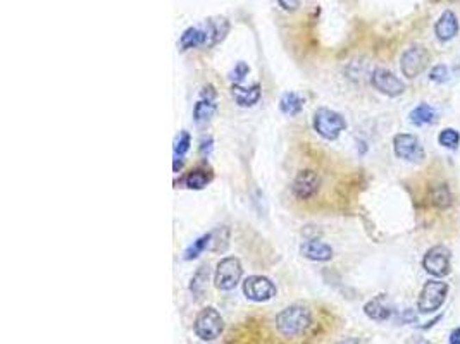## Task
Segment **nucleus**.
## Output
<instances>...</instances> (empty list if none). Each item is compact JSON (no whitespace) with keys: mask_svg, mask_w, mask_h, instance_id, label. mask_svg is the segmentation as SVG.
<instances>
[{"mask_svg":"<svg viewBox=\"0 0 460 344\" xmlns=\"http://www.w3.org/2000/svg\"><path fill=\"white\" fill-rule=\"evenodd\" d=\"M312 323L311 310L303 305H292L278 313L276 330L286 339H295L305 332Z\"/></svg>","mask_w":460,"mask_h":344,"instance_id":"f257e3e1","label":"nucleus"},{"mask_svg":"<svg viewBox=\"0 0 460 344\" xmlns=\"http://www.w3.org/2000/svg\"><path fill=\"white\" fill-rule=\"evenodd\" d=\"M455 203V193L450 183L445 178L428 179V186L424 189V205L433 212H448Z\"/></svg>","mask_w":460,"mask_h":344,"instance_id":"f03ea898","label":"nucleus"},{"mask_svg":"<svg viewBox=\"0 0 460 344\" xmlns=\"http://www.w3.org/2000/svg\"><path fill=\"white\" fill-rule=\"evenodd\" d=\"M429 62H431V53H429V50L424 45L416 43V45H411L402 53L400 69H402V75L407 79H414L428 69Z\"/></svg>","mask_w":460,"mask_h":344,"instance_id":"7ed1b4c3","label":"nucleus"},{"mask_svg":"<svg viewBox=\"0 0 460 344\" xmlns=\"http://www.w3.org/2000/svg\"><path fill=\"white\" fill-rule=\"evenodd\" d=\"M448 295V284L439 279H429L424 282L418 300V310L421 313H435L445 303Z\"/></svg>","mask_w":460,"mask_h":344,"instance_id":"20e7f679","label":"nucleus"},{"mask_svg":"<svg viewBox=\"0 0 460 344\" xmlns=\"http://www.w3.org/2000/svg\"><path fill=\"white\" fill-rule=\"evenodd\" d=\"M314 129L318 131L319 136L333 142V140H336L345 131L346 121L342 114L335 112L331 109H326V107H321L314 114Z\"/></svg>","mask_w":460,"mask_h":344,"instance_id":"39448f33","label":"nucleus"},{"mask_svg":"<svg viewBox=\"0 0 460 344\" xmlns=\"http://www.w3.org/2000/svg\"><path fill=\"white\" fill-rule=\"evenodd\" d=\"M422 269L429 274V276L442 279V277L448 276L452 270V252L448 246L445 245H435L426 252L422 256Z\"/></svg>","mask_w":460,"mask_h":344,"instance_id":"423d86ee","label":"nucleus"},{"mask_svg":"<svg viewBox=\"0 0 460 344\" xmlns=\"http://www.w3.org/2000/svg\"><path fill=\"white\" fill-rule=\"evenodd\" d=\"M193 329H195V334L200 339L214 341L216 337L221 336L222 329H225V320L214 306H207V308L199 312Z\"/></svg>","mask_w":460,"mask_h":344,"instance_id":"0eeeda50","label":"nucleus"},{"mask_svg":"<svg viewBox=\"0 0 460 344\" xmlns=\"http://www.w3.org/2000/svg\"><path fill=\"white\" fill-rule=\"evenodd\" d=\"M393 152H395L398 159L411 163H421L426 159V152L421 140L414 135H409V133L395 135V138H393Z\"/></svg>","mask_w":460,"mask_h":344,"instance_id":"6e6552de","label":"nucleus"},{"mask_svg":"<svg viewBox=\"0 0 460 344\" xmlns=\"http://www.w3.org/2000/svg\"><path fill=\"white\" fill-rule=\"evenodd\" d=\"M242 274L243 269L240 260L236 256H226L218 263V269H216V288L221 289V291H231L238 286Z\"/></svg>","mask_w":460,"mask_h":344,"instance_id":"1a4fd4ad","label":"nucleus"},{"mask_svg":"<svg viewBox=\"0 0 460 344\" xmlns=\"http://www.w3.org/2000/svg\"><path fill=\"white\" fill-rule=\"evenodd\" d=\"M243 293L252 302L264 303L276 296V286L264 276H250L243 282Z\"/></svg>","mask_w":460,"mask_h":344,"instance_id":"9d476101","label":"nucleus"},{"mask_svg":"<svg viewBox=\"0 0 460 344\" xmlns=\"http://www.w3.org/2000/svg\"><path fill=\"white\" fill-rule=\"evenodd\" d=\"M319 188H321V176L316 170H302L293 179L292 191L295 198L298 200H311L318 195Z\"/></svg>","mask_w":460,"mask_h":344,"instance_id":"9b49d317","label":"nucleus"},{"mask_svg":"<svg viewBox=\"0 0 460 344\" xmlns=\"http://www.w3.org/2000/svg\"><path fill=\"white\" fill-rule=\"evenodd\" d=\"M371 85L386 96H400L405 92V85H403L402 79L393 75L392 71L383 68L372 71Z\"/></svg>","mask_w":460,"mask_h":344,"instance_id":"f8f14e48","label":"nucleus"},{"mask_svg":"<svg viewBox=\"0 0 460 344\" xmlns=\"http://www.w3.org/2000/svg\"><path fill=\"white\" fill-rule=\"evenodd\" d=\"M460 31V21L459 16L452 11V9H445L438 21L435 23V35L442 43L452 42Z\"/></svg>","mask_w":460,"mask_h":344,"instance_id":"ddd939ff","label":"nucleus"},{"mask_svg":"<svg viewBox=\"0 0 460 344\" xmlns=\"http://www.w3.org/2000/svg\"><path fill=\"white\" fill-rule=\"evenodd\" d=\"M300 253H302L305 259L314 260V262H328L333 259V248L329 245L322 241H305L300 246Z\"/></svg>","mask_w":460,"mask_h":344,"instance_id":"4468645a","label":"nucleus"},{"mask_svg":"<svg viewBox=\"0 0 460 344\" xmlns=\"http://www.w3.org/2000/svg\"><path fill=\"white\" fill-rule=\"evenodd\" d=\"M364 313L371 320H376V322H386V320L392 319L393 310H392V306L386 303L385 296L381 295V296H376V298H372L371 302L366 303Z\"/></svg>","mask_w":460,"mask_h":344,"instance_id":"2eb2a0df","label":"nucleus"},{"mask_svg":"<svg viewBox=\"0 0 460 344\" xmlns=\"http://www.w3.org/2000/svg\"><path fill=\"white\" fill-rule=\"evenodd\" d=\"M231 95L236 100V103L242 107H252L261 100V86L252 85L248 88L240 85L231 86Z\"/></svg>","mask_w":460,"mask_h":344,"instance_id":"dca6fc26","label":"nucleus"},{"mask_svg":"<svg viewBox=\"0 0 460 344\" xmlns=\"http://www.w3.org/2000/svg\"><path fill=\"white\" fill-rule=\"evenodd\" d=\"M409 119L414 126H426L433 124L436 121V112L431 105L428 103H421V105L416 107L411 114H409Z\"/></svg>","mask_w":460,"mask_h":344,"instance_id":"f3484780","label":"nucleus"},{"mask_svg":"<svg viewBox=\"0 0 460 344\" xmlns=\"http://www.w3.org/2000/svg\"><path fill=\"white\" fill-rule=\"evenodd\" d=\"M216 112V103L214 100L202 98L195 103V109H193V119H195L196 124H207L212 119Z\"/></svg>","mask_w":460,"mask_h":344,"instance_id":"a211bd4d","label":"nucleus"},{"mask_svg":"<svg viewBox=\"0 0 460 344\" xmlns=\"http://www.w3.org/2000/svg\"><path fill=\"white\" fill-rule=\"evenodd\" d=\"M207 282H209V267H200L192 277V282H190V291L193 293L196 300L202 298L207 291Z\"/></svg>","mask_w":460,"mask_h":344,"instance_id":"6ab92c4d","label":"nucleus"},{"mask_svg":"<svg viewBox=\"0 0 460 344\" xmlns=\"http://www.w3.org/2000/svg\"><path fill=\"white\" fill-rule=\"evenodd\" d=\"M179 43H181L183 50L195 49V47L207 43V33L200 28H188L179 38Z\"/></svg>","mask_w":460,"mask_h":344,"instance_id":"aec40b11","label":"nucleus"},{"mask_svg":"<svg viewBox=\"0 0 460 344\" xmlns=\"http://www.w3.org/2000/svg\"><path fill=\"white\" fill-rule=\"evenodd\" d=\"M229 25L226 23V19H219V21H209L207 23V45H216V43L221 42L222 38L228 33Z\"/></svg>","mask_w":460,"mask_h":344,"instance_id":"412c9836","label":"nucleus"},{"mask_svg":"<svg viewBox=\"0 0 460 344\" xmlns=\"http://www.w3.org/2000/svg\"><path fill=\"white\" fill-rule=\"evenodd\" d=\"M229 245V229L228 227H218L214 233H211V239H209V250L211 252H226Z\"/></svg>","mask_w":460,"mask_h":344,"instance_id":"4be33fe9","label":"nucleus"},{"mask_svg":"<svg viewBox=\"0 0 460 344\" xmlns=\"http://www.w3.org/2000/svg\"><path fill=\"white\" fill-rule=\"evenodd\" d=\"M279 109L286 116H296L303 109V100L296 93H285L279 100Z\"/></svg>","mask_w":460,"mask_h":344,"instance_id":"5701e85b","label":"nucleus"},{"mask_svg":"<svg viewBox=\"0 0 460 344\" xmlns=\"http://www.w3.org/2000/svg\"><path fill=\"white\" fill-rule=\"evenodd\" d=\"M211 181V174H207V170L196 169L192 170L188 176H186L185 183L190 189H202L209 185Z\"/></svg>","mask_w":460,"mask_h":344,"instance_id":"b1692460","label":"nucleus"},{"mask_svg":"<svg viewBox=\"0 0 460 344\" xmlns=\"http://www.w3.org/2000/svg\"><path fill=\"white\" fill-rule=\"evenodd\" d=\"M438 143L443 146V148H448V150L459 148L460 133L453 128H445L443 131H439Z\"/></svg>","mask_w":460,"mask_h":344,"instance_id":"393cba45","label":"nucleus"},{"mask_svg":"<svg viewBox=\"0 0 460 344\" xmlns=\"http://www.w3.org/2000/svg\"><path fill=\"white\" fill-rule=\"evenodd\" d=\"M209 239H211V235H205V236H202V238L196 239V241H193V245L185 252V259L186 260L196 259V256H199L203 250L209 248Z\"/></svg>","mask_w":460,"mask_h":344,"instance_id":"a878e982","label":"nucleus"},{"mask_svg":"<svg viewBox=\"0 0 460 344\" xmlns=\"http://www.w3.org/2000/svg\"><path fill=\"white\" fill-rule=\"evenodd\" d=\"M429 79L433 83H438V85H443L445 81L450 79V69L446 68L445 64H438L429 71Z\"/></svg>","mask_w":460,"mask_h":344,"instance_id":"bb28decb","label":"nucleus"},{"mask_svg":"<svg viewBox=\"0 0 460 344\" xmlns=\"http://www.w3.org/2000/svg\"><path fill=\"white\" fill-rule=\"evenodd\" d=\"M190 150V135L186 131L179 133L178 140L175 143V155L176 159H181L186 152Z\"/></svg>","mask_w":460,"mask_h":344,"instance_id":"cd10ccee","label":"nucleus"},{"mask_svg":"<svg viewBox=\"0 0 460 344\" xmlns=\"http://www.w3.org/2000/svg\"><path fill=\"white\" fill-rule=\"evenodd\" d=\"M248 72H250L248 66H246L245 62H238V64L235 66V69L231 71V79L235 81V85H240V83L248 76Z\"/></svg>","mask_w":460,"mask_h":344,"instance_id":"c85d7f7f","label":"nucleus"},{"mask_svg":"<svg viewBox=\"0 0 460 344\" xmlns=\"http://www.w3.org/2000/svg\"><path fill=\"white\" fill-rule=\"evenodd\" d=\"M278 4L281 5V8L285 9V11L292 12V11H295L296 8H298L300 0H278Z\"/></svg>","mask_w":460,"mask_h":344,"instance_id":"c756f323","label":"nucleus"},{"mask_svg":"<svg viewBox=\"0 0 460 344\" xmlns=\"http://www.w3.org/2000/svg\"><path fill=\"white\" fill-rule=\"evenodd\" d=\"M211 150H212V138H207V140L203 138L202 145H200V153H202V155H209Z\"/></svg>","mask_w":460,"mask_h":344,"instance_id":"7c9ffc66","label":"nucleus"},{"mask_svg":"<svg viewBox=\"0 0 460 344\" xmlns=\"http://www.w3.org/2000/svg\"><path fill=\"white\" fill-rule=\"evenodd\" d=\"M450 344H460V327L452 330V334H450Z\"/></svg>","mask_w":460,"mask_h":344,"instance_id":"2f4dec72","label":"nucleus"},{"mask_svg":"<svg viewBox=\"0 0 460 344\" xmlns=\"http://www.w3.org/2000/svg\"><path fill=\"white\" fill-rule=\"evenodd\" d=\"M340 344H361V343H359V339H355V337H348V339L342 341Z\"/></svg>","mask_w":460,"mask_h":344,"instance_id":"473e14b6","label":"nucleus"},{"mask_svg":"<svg viewBox=\"0 0 460 344\" xmlns=\"http://www.w3.org/2000/svg\"><path fill=\"white\" fill-rule=\"evenodd\" d=\"M414 344H431V343H428V341H424V339H418Z\"/></svg>","mask_w":460,"mask_h":344,"instance_id":"72a5a7b5","label":"nucleus"},{"mask_svg":"<svg viewBox=\"0 0 460 344\" xmlns=\"http://www.w3.org/2000/svg\"><path fill=\"white\" fill-rule=\"evenodd\" d=\"M448 4H460V0H445Z\"/></svg>","mask_w":460,"mask_h":344,"instance_id":"f704fd0d","label":"nucleus"}]
</instances>
